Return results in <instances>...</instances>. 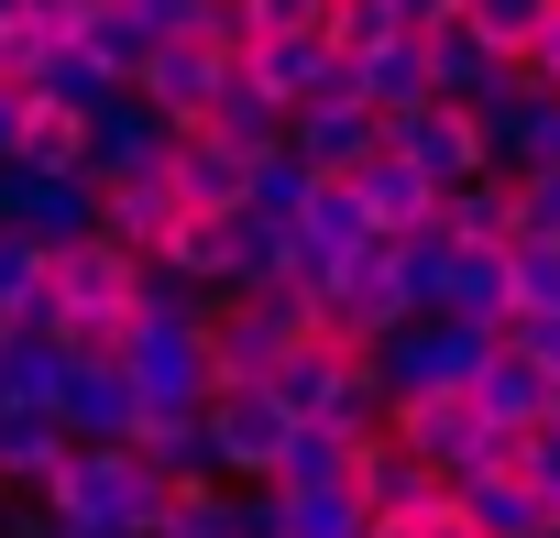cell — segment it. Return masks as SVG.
I'll use <instances>...</instances> for the list:
<instances>
[{"mask_svg":"<svg viewBox=\"0 0 560 538\" xmlns=\"http://www.w3.org/2000/svg\"><path fill=\"white\" fill-rule=\"evenodd\" d=\"M121 374L143 396V418H198L220 396V363H209V330L198 319H165L132 297V330H121Z\"/></svg>","mask_w":560,"mask_h":538,"instance_id":"cell-1","label":"cell"},{"mask_svg":"<svg viewBox=\"0 0 560 538\" xmlns=\"http://www.w3.org/2000/svg\"><path fill=\"white\" fill-rule=\"evenodd\" d=\"M483 363H494V330H472V319H407V330H385L363 352V374H374L385 407H407V396H472Z\"/></svg>","mask_w":560,"mask_h":538,"instance_id":"cell-2","label":"cell"},{"mask_svg":"<svg viewBox=\"0 0 560 538\" xmlns=\"http://www.w3.org/2000/svg\"><path fill=\"white\" fill-rule=\"evenodd\" d=\"M45 505H56L67 527H89V538H154V516H165V483H154L132 451H78V440H67V461H56Z\"/></svg>","mask_w":560,"mask_h":538,"instance_id":"cell-3","label":"cell"},{"mask_svg":"<svg viewBox=\"0 0 560 538\" xmlns=\"http://www.w3.org/2000/svg\"><path fill=\"white\" fill-rule=\"evenodd\" d=\"M308 330L319 319H308L298 286H231L209 308V363H220V385H264L275 363H287V341H308Z\"/></svg>","mask_w":560,"mask_h":538,"instance_id":"cell-4","label":"cell"},{"mask_svg":"<svg viewBox=\"0 0 560 538\" xmlns=\"http://www.w3.org/2000/svg\"><path fill=\"white\" fill-rule=\"evenodd\" d=\"M385 440L407 451V461H429L440 483H472V472H505V440L472 418V396H407V407H385Z\"/></svg>","mask_w":560,"mask_h":538,"instance_id":"cell-5","label":"cell"},{"mask_svg":"<svg viewBox=\"0 0 560 538\" xmlns=\"http://www.w3.org/2000/svg\"><path fill=\"white\" fill-rule=\"evenodd\" d=\"M198 429H209V461H220V483H275V461H287V407H275L264 385H220L209 407H198Z\"/></svg>","mask_w":560,"mask_h":538,"instance_id":"cell-6","label":"cell"},{"mask_svg":"<svg viewBox=\"0 0 560 538\" xmlns=\"http://www.w3.org/2000/svg\"><path fill=\"white\" fill-rule=\"evenodd\" d=\"M0 231H23V242L56 264L67 242H89V231H100V187H89V176H34V165H0Z\"/></svg>","mask_w":560,"mask_h":538,"instance_id":"cell-7","label":"cell"},{"mask_svg":"<svg viewBox=\"0 0 560 538\" xmlns=\"http://www.w3.org/2000/svg\"><path fill=\"white\" fill-rule=\"evenodd\" d=\"M45 286H56V319H132L143 253H121L110 231H89V242H67V253L45 264ZM56 319H45V330H56Z\"/></svg>","mask_w":560,"mask_h":538,"instance_id":"cell-8","label":"cell"},{"mask_svg":"<svg viewBox=\"0 0 560 538\" xmlns=\"http://www.w3.org/2000/svg\"><path fill=\"white\" fill-rule=\"evenodd\" d=\"M385 154H396L429 198H451L462 176H483V132H472V110H462V100H429V110L385 121Z\"/></svg>","mask_w":560,"mask_h":538,"instance_id":"cell-9","label":"cell"},{"mask_svg":"<svg viewBox=\"0 0 560 538\" xmlns=\"http://www.w3.org/2000/svg\"><path fill=\"white\" fill-rule=\"evenodd\" d=\"M220 89H231V56H220V45H198V34L154 45V56H143V78H132V100H143L165 132H198Z\"/></svg>","mask_w":560,"mask_h":538,"instance_id":"cell-10","label":"cell"},{"mask_svg":"<svg viewBox=\"0 0 560 538\" xmlns=\"http://www.w3.org/2000/svg\"><path fill=\"white\" fill-rule=\"evenodd\" d=\"M287 154H298L308 176H352L363 154H385V121H374L352 89H319V100L287 110Z\"/></svg>","mask_w":560,"mask_h":538,"instance_id":"cell-11","label":"cell"},{"mask_svg":"<svg viewBox=\"0 0 560 538\" xmlns=\"http://www.w3.org/2000/svg\"><path fill=\"white\" fill-rule=\"evenodd\" d=\"M56 429H67L78 451H132V429H143L132 374H121V363H78V374H67V396H56Z\"/></svg>","mask_w":560,"mask_h":538,"instance_id":"cell-12","label":"cell"},{"mask_svg":"<svg viewBox=\"0 0 560 538\" xmlns=\"http://www.w3.org/2000/svg\"><path fill=\"white\" fill-rule=\"evenodd\" d=\"M165 143H176V132H165V121H154V110H143L132 89H110V100L89 110V187L154 176V165H165Z\"/></svg>","mask_w":560,"mask_h":538,"instance_id":"cell-13","label":"cell"},{"mask_svg":"<svg viewBox=\"0 0 560 538\" xmlns=\"http://www.w3.org/2000/svg\"><path fill=\"white\" fill-rule=\"evenodd\" d=\"M154 276L231 297V286H242V209H187V220L165 231V253H154Z\"/></svg>","mask_w":560,"mask_h":538,"instance_id":"cell-14","label":"cell"},{"mask_svg":"<svg viewBox=\"0 0 560 538\" xmlns=\"http://www.w3.org/2000/svg\"><path fill=\"white\" fill-rule=\"evenodd\" d=\"M440 494H451V483H440L429 461H407V451H396L385 429H374V440L352 451V505H363L374 527H407V516H418V505H440Z\"/></svg>","mask_w":560,"mask_h":538,"instance_id":"cell-15","label":"cell"},{"mask_svg":"<svg viewBox=\"0 0 560 538\" xmlns=\"http://www.w3.org/2000/svg\"><path fill=\"white\" fill-rule=\"evenodd\" d=\"M275 110H298V100H319V89H341V56H330V34H253V56H231Z\"/></svg>","mask_w":560,"mask_h":538,"instance_id":"cell-16","label":"cell"},{"mask_svg":"<svg viewBox=\"0 0 560 538\" xmlns=\"http://www.w3.org/2000/svg\"><path fill=\"white\" fill-rule=\"evenodd\" d=\"M341 89H352L374 121H407V110H429V67H418V34H385V45L341 56Z\"/></svg>","mask_w":560,"mask_h":538,"instance_id":"cell-17","label":"cell"},{"mask_svg":"<svg viewBox=\"0 0 560 538\" xmlns=\"http://www.w3.org/2000/svg\"><path fill=\"white\" fill-rule=\"evenodd\" d=\"M341 187H352V209H363V231H374V242H407V231H429V220H440V198H429L396 154H363Z\"/></svg>","mask_w":560,"mask_h":538,"instance_id":"cell-18","label":"cell"},{"mask_svg":"<svg viewBox=\"0 0 560 538\" xmlns=\"http://www.w3.org/2000/svg\"><path fill=\"white\" fill-rule=\"evenodd\" d=\"M418 67H429V100H462V110H472V100H483V89L505 78V56H494V45H483V34H472L462 12L418 34Z\"/></svg>","mask_w":560,"mask_h":538,"instance_id":"cell-19","label":"cell"},{"mask_svg":"<svg viewBox=\"0 0 560 538\" xmlns=\"http://www.w3.org/2000/svg\"><path fill=\"white\" fill-rule=\"evenodd\" d=\"M176 220H187V198L165 187V165H154V176H121V187H100V231H110L121 253H143V264L165 253V231H176Z\"/></svg>","mask_w":560,"mask_h":538,"instance_id":"cell-20","label":"cell"},{"mask_svg":"<svg viewBox=\"0 0 560 538\" xmlns=\"http://www.w3.org/2000/svg\"><path fill=\"white\" fill-rule=\"evenodd\" d=\"M165 187H176L187 209H242L253 154H231V143H209V132H176V143H165Z\"/></svg>","mask_w":560,"mask_h":538,"instance_id":"cell-21","label":"cell"},{"mask_svg":"<svg viewBox=\"0 0 560 538\" xmlns=\"http://www.w3.org/2000/svg\"><path fill=\"white\" fill-rule=\"evenodd\" d=\"M67 461V429L45 407H0V494H45Z\"/></svg>","mask_w":560,"mask_h":538,"instance_id":"cell-22","label":"cell"},{"mask_svg":"<svg viewBox=\"0 0 560 538\" xmlns=\"http://www.w3.org/2000/svg\"><path fill=\"white\" fill-rule=\"evenodd\" d=\"M67 341L56 330H12V341H0V407H45L56 418V396H67Z\"/></svg>","mask_w":560,"mask_h":538,"instance_id":"cell-23","label":"cell"},{"mask_svg":"<svg viewBox=\"0 0 560 538\" xmlns=\"http://www.w3.org/2000/svg\"><path fill=\"white\" fill-rule=\"evenodd\" d=\"M440 231H451V242L505 253V242H516V176H494V165H483V176H462V187L440 198Z\"/></svg>","mask_w":560,"mask_h":538,"instance_id":"cell-24","label":"cell"},{"mask_svg":"<svg viewBox=\"0 0 560 538\" xmlns=\"http://www.w3.org/2000/svg\"><path fill=\"white\" fill-rule=\"evenodd\" d=\"M132 461H143L165 494L220 483V461H209V429H198V418H143V429H132Z\"/></svg>","mask_w":560,"mask_h":538,"instance_id":"cell-25","label":"cell"},{"mask_svg":"<svg viewBox=\"0 0 560 538\" xmlns=\"http://www.w3.org/2000/svg\"><path fill=\"white\" fill-rule=\"evenodd\" d=\"M198 132H209V143H231V154H287V110H275L242 67H231V89L209 100V121H198Z\"/></svg>","mask_w":560,"mask_h":538,"instance_id":"cell-26","label":"cell"},{"mask_svg":"<svg viewBox=\"0 0 560 538\" xmlns=\"http://www.w3.org/2000/svg\"><path fill=\"white\" fill-rule=\"evenodd\" d=\"M472 418H483L494 440L538 429V418H549V374H527V363H505V352H494V363L472 374Z\"/></svg>","mask_w":560,"mask_h":538,"instance_id":"cell-27","label":"cell"},{"mask_svg":"<svg viewBox=\"0 0 560 538\" xmlns=\"http://www.w3.org/2000/svg\"><path fill=\"white\" fill-rule=\"evenodd\" d=\"M451 505H462L483 538H549V505H538L516 472H472V483H451Z\"/></svg>","mask_w":560,"mask_h":538,"instance_id":"cell-28","label":"cell"},{"mask_svg":"<svg viewBox=\"0 0 560 538\" xmlns=\"http://www.w3.org/2000/svg\"><path fill=\"white\" fill-rule=\"evenodd\" d=\"M67 45H78V56H89V67H100L110 89H132V78H143V56H154V34H143L132 12H121V0H89V23H78Z\"/></svg>","mask_w":560,"mask_h":538,"instance_id":"cell-29","label":"cell"},{"mask_svg":"<svg viewBox=\"0 0 560 538\" xmlns=\"http://www.w3.org/2000/svg\"><path fill=\"white\" fill-rule=\"evenodd\" d=\"M56 319V286H45V253L23 231H0V330H45Z\"/></svg>","mask_w":560,"mask_h":538,"instance_id":"cell-30","label":"cell"},{"mask_svg":"<svg viewBox=\"0 0 560 538\" xmlns=\"http://www.w3.org/2000/svg\"><path fill=\"white\" fill-rule=\"evenodd\" d=\"M12 165H34V176H89V121L78 110H56V100H34L23 110V154Z\"/></svg>","mask_w":560,"mask_h":538,"instance_id":"cell-31","label":"cell"},{"mask_svg":"<svg viewBox=\"0 0 560 538\" xmlns=\"http://www.w3.org/2000/svg\"><path fill=\"white\" fill-rule=\"evenodd\" d=\"M516 297H505V253H483V242H451V319H472V330H494Z\"/></svg>","mask_w":560,"mask_h":538,"instance_id":"cell-32","label":"cell"},{"mask_svg":"<svg viewBox=\"0 0 560 538\" xmlns=\"http://www.w3.org/2000/svg\"><path fill=\"white\" fill-rule=\"evenodd\" d=\"M154 538H253V527H242V483H187V494H165Z\"/></svg>","mask_w":560,"mask_h":538,"instance_id":"cell-33","label":"cell"},{"mask_svg":"<svg viewBox=\"0 0 560 538\" xmlns=\"http://www.w3.org/2000/svg\"><path fill=\"white\" fill-rule=\"evenodd\" d=\"M308 165L298 154H253V187H242V220H264V231H298V209H308Z\"/></svg>","mask_w":560,"mask_h":538,"instance_id":"cell-34","label":"cell"},{"mask_svg":"<svg viewBox=\"0 0 560 538\" xmlns=\"http://www.w3.org/2000/svg\"><path fill=\"white\" fill-rule=\"evenodd\" d=\"M352 451H363V440H341V429H287V461H275V483H287V494L352 483Z\"/></svg>","mask_w":560,"mask_h":538,"instance_id":"cell-35","label":"cell"},{"mask_svg":"<svg viewBox=\"0 0 560 538\" xmlns=\"http://www.w3.org/2000/svg\"><path fill=\"white\" fill-rule=\"evenodd\" d=\"M298 242H308V253H319V264H341V253H352V242H374V231H363V209H352V187H341V176H319V187H308V209H298Z\"/></svg>","mask_w":560,"mask_h":538,"instance_id":"cell-36","label":"cell"},{"mask_svg":"<svg viewBox=\"0 0 560 538\" xmlns=\"http://www.w3.org/2000/svg\"><path fill=\"white\" fill-rule=\"evenodd\" d=\"M505 472H516V483H527V494L549 505V538H560V418L516 429V440H505Z\"/></svg>","mask_w":560,"mask_h":538,"instance_id":"cell-37","label":"cell"},{"mask_svg":"<svg viewBox=\"0 0 560 538\" xmlns=\"http://www.w3.org/2000/svg\"><path fill=\"white\" fill-rule=\"evenodd\" d=\"M494 352L527 363V374H560V308H505L494 319Z\"/></svg>","mask_w":560,"mask_h":538,"instance_id":"cell-38","label":"cell"},{"mask_svg":"<svg viewBox=\"0 0 560 538\" xmlns=\"http://www.w3.org/2000/svg\"><path fill=\"white\" fill-rule=\"evenodd\" d=\"M462 23H472V34H483V45L516 67V56H527V34L549 23V0H462Z\"/></svg>","mask_w":560,"mask_h":538,"instance_id":"cell-39","label":"cell"},{"mask_svg":"<svg viewBox=\"0 0 560 538\" xmlns=\"http://www.w3.org/2000/svg\"><path fill=\"white\" fill-rule=\"evenodd\" d=\"M505 297L516 308H560V242H505Z\"/></svg>","mask_w":560,"mask_h":538,"instance_id":"cell-40","label":"cell"},{"mask_svg":"<svg viewBox=\"0 0 560 538\" xmlns=\"http://www.w3.org/2000/svg\"><path fill=\"white\" fill-rule=\"evenodd\" d=\"M34 100H56V110H78V121H89V110L110 100V78H100L78 45H56V56H45V78H34Z\"/></svg>","mask_w":560,"mask_h":538,"instance_id":"cell-41","label":"cell"},{"mask_svg":"<svg viewBox=\"0 0 560 538\" xmlns=\"http://www.w3.org/2000/svg\"><path fill=\"white\" fill-rule=\"evenodd\" d=\"M319 34H330V56H363V45H385L396 23H385V0H330Z\"/></svg>","mask_w":560,"mask_h":538,"instance_id":"cell-42","label":"cell"},{"mask_svg":"<svg viewBox=\"0 0 560 538\" xmlns=\"http://www.w3.org/2000/svg\"><path fill=\"white\" fill-rule=\"evenodd\" d=\"M516 231L527 242H560V165H527L516 176Z\"/></svg>","mask_w":560,"mask_h":538,"instance_id":"cell-43","label":"cell"},{"mask_svg":"<svg viewBox=\"0 0 560 538\" xmlns=\"http://www.w3.org/2000/svg\"><path fill=\"white\" fill-rule=\"evenodd\" d=\"M45 56H56V34H45V23H0V78H12V89H34V78H45Z\"/></svg>","mask_w":560,"mask_h":538,"instance_id":"cell-44","label":"cell"},{"mask_svg":"<svg viewBox=\"0 0 560 538\" xmlns=\"http://www.w3.org/2000/svg\"><path fill=\"white\" fill-rule=\"evenodd\" d=\"M253 0H209V12H198V45H220V56H253Z\"/></svg>","mask_w":560,"mask_h":538,"instance_id":"cell-45","label":"cell"},{"mask_svg":"<svg viewBox=\"0 0 560 538\" xmlns=\"http://www.w3.org/2000/svg\"><path fill=\"white\" fill-rule=\"evenodd\" d=\"M121 12H132L154 45H176V34H198V12H209V0H121Z\"/></svg>","mask_w":560,"mask_h":538,"instance_id":"cell-46","label":"cell"},{"mask_svg":"<svg viewBox=\"0 0 560 538\" xmlns=\"http://www.w3.org/2000/svg\"><path fill=\"white\" fill-rule=\"evenodd\" d=\"M516 78H538V89H560V0H549V23L527 34V56H516Z\"/></svg>","mask_w":560,"mask_h":538,"instance_id":"cell-47","label":"cell"},{"mask_svg":"<svg viewBox=\"0 0 560 538\" xmlns=\"http://www.w3.org/2000/svg\"><path fill=\"white\" fill-rule=\"evenodd\" d=\"M319 12H330V0H253L264 34H319Z\"/></svg>","mask_w":560,"mask_h":538,"instance_id":"cell-48","label":"cell"},{"mask_svg":"<svg viewBox=\"0 0 560 538\" xmlns=\"http://www.w3.org/2000/svg\"><path fill=\"white\" fill-rule=\"evenodd\" d=\"M407 538H483V527H472V516L440 494V505H418V516H407Z\"/></svg>","mask_w":560,"mask_h":538,"instance_id":"cell-49","label":"cell"},{"mask_svg":"<svg viewBox=\"0 0 560 538\" xmlns=\"http://www.w3.org/2000/svg\"><path fill=\"white\" fill-rule=\"evenodd\" d=\"M23 110H34V89H12V78H0V165L23 154Z\"/></svg>","mask_w":560,"mask_h":538,"instance_id":"cell-50","label":"cell"},{"mask_svg":"<svg viewBox=\"0 0 560 538\" xmlns=\"http://www.w3.org/2000/svg\"><path fill=\"white\" fill-rule=\"evenodd\" d=\"M451 12H462V0H385V23H396V34H429V23H451Z\"/></svg>","mask_w":560,"mask_h":538,"instance_id":"cell-51","label":"cell"},{"mask_svg":"<svg viewBox=\"0 0 560 538\" xmlns=\"http://www.w3.org/2000/svg\"><path fill=\"white\" fill-rule=\"evenodd\" d=\"M0 23H23V0H0Z\"/></svg>","mask_w":560,"mask_h":538,"instance_id":"cell-52","label":"cell"},{"mask_svg":"<svg viewBox=\"0 0 560 538\" xmlns=\"http://www.w3.org/2000/svg\"><path fill=\"white\" fill-rule=\"evenodd\" d=\"M363 538H407V527H363Z\"/></svg>","mask_w":560,"mask_h":538,"instance_id":"cell-53","label":"cell"},{"mask_svg":"<svg viewBox=\"0 0 560 538\" xmlns=\"http://www.w3.org/2000/svg\"><path fill=\"white\" fill-rule=\"evenodd\" d=\"M549 418H560V374H549Z\"/></svg>","mask_w":560,"mask_h":538,"instance_id":"cell-54","label":"cell"}]
</instances>
